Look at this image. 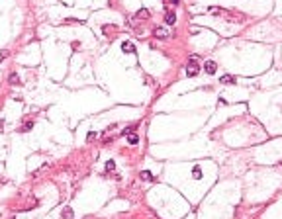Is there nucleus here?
Masks as SVG:
<instances>
[{"mask_svg":"<svg viewBox=\"0 0 282 219\" xmlns=\"http://www.w3.org/2000/svg\"><path fill=\"white\" fill-rule=\"evenodd\" d=\"M194 178H196V180H200V178H202V172H200V168H198V166L194 168Z\"/></svg>","mask_w":282,"mask_h":219,"instance_id":"f8f14e48","label":"nucleus"},{"mask_svg":"<svg viewBox=\"0 0 282 219\" xmlns=\"http://www.w3.org/2000/svg\"><path fill=\"white\" fill-rule=\"evenodd\" d=\"M122 51H123V53H133V51H135L133 43H130V41H123V43H122Z\"/></svg>","mask_w":282,"mask_h":219,"instance_id":"7ed1b4c3","label":"nucleus"},{"mask_svg":"<svg viewBox=\"0 0 282 219\" xmlns=\"http://www.w3.org/2000/svg\"><path fill=\"white\" fill-rule=\"evenodd\" d=\"M127 143H130V145H137L139 143V137L135 133H130V137H127Z\"/></svg>","mask_w":282,"mask_h":219,"instance_id":"6e6552de","label":"nucleus"},{"mask_svg":"<svg viewBox=\"0 0 282 219\" xmlns=\"http://www.w3.org/2000/svg\"><path fill=\"white\" fill-rule=\"evenodd\" d=\"M147 18H149V12L145 10V8H143V10H139L137 14H135V20H147Z\"/></svg>","mask_w":282,"mask_h":219,"instance_id":"423d86ee","label":"nucleus"},{"mask_svg":"<svg viewBox=\"0 0 282 219\" xmlns=\"http://www.w3.org/2000/svg\"><path fill=\"white\" fill-rule=\"evenodd\" d=\"M219 82H221V84H235V78L229 76V74H225V76L219 78Z\"/></svg>","mask_w":282,"mask_h":219,"instance_id":"39448f33","label":"nucleus"},{"mask_svg":"<svg viewBox=\"0 0 282 219\" xmlns=\"http://www.w3.org/2000/svg\"><path fill=\"white\" fill-rule=\"evenodd\" d=\"M200 72V65L196 63V61H188V67H186V74H188V76H196V74Z\"/></svg>","mask_w":282,"mask_h":219,"instance_id":"f257e3e1","label":"nucleus"},{"mask_svg":"<svg viewBox=\"0 0 282 219\" xmlns=\"http://www.w3.org/2000/svg\"><path fill=\"white\" fill-rule=\"evenodd\" d=\"M114 168H116L114 160H108V163H106V170H114Z\"/></svg>","mask_w":282,"mask_h":219,"instance_id":"9b49d317","label":"nucleus"},{"mask_svg":"<svg viewBox=\"0 0 282 219\" xmlns=\"http://www.w3.org/2000/svg\"><path fill=\"white\" fill-rule=\"evenodd\" d=\"M141 178H143V180H149V182H153V180H157L155 176H153L151 172H149V170H143V172H141Z\"/></svg>","mask_w":282,"mask_h":219,"instance_id":"0eeeda50","label":"nucleus"},{"mask_svg":"<svg viewBox=\"0 0 282 219\" xmlns=\"http://www.w3.org/2000/svg\"><path fill=\"white\" fill-rule=\"evenodd\" d=\"M204 71L208 72V74H215V71H218V67H215V63H214V61H208V63L204 65Z\"/></svg>","mask_w":282,"mask_h":219,"instance_id":"f03ea898","label":"nucleus"},{"mask_svg":"<svg viewBox=\"0 0 282 219\" xmlns=\"http://www.w3.org/2000/svg\"><path fill=\"white\" fill-rule=\"evenodd\" d=\"M31 127H34V123H26V125H24V131H28V129H31Z\"/></svg>","mask_w":282,"mask_h":219,"instance_id":"4468645a","label":"nucleus"},{"mask_svg":"<svg viewBox=\"0 0 282 219\" xmlns=\"http://www.w3.org/2000/svg\"><path fill=\"white\" fill-rule=\"evenodd\" d=\"M18 76H16V74H10V84H18Z\"/></svg>","mask_w":282,"mask_h":219,"instance_id":"ddd939ff","label":"nucleus"},{"mask_svg":"<svg viewBox=\"0 0 282 219\" xmlns=\"http://www.w3.org/2000/svg\"><path fill=\"white\" fill-rule=\"evenodd\" d=\"M63 219H73V209H70V208H65V211H63Z\"/></svg>","mask_w":282,"mask_h":219,"instance_id":"1a4fd4ad","label":"nucleus"},{"mask_svg":"<svg viewBox=\"0 0 282 219\" xmlns=\"http://www.w3.org/2000/svg\"><path fill=\"white\" fill-rule=\"evenodd\" d=\"M155 35H157V37H167V30L159 27V30H155Z\"/></svg>","mask_w":282,"mask_h":219,"instance_id":"9d476101","label":"nucleus"},{"mask_svg":"<svg viewBox=\"0 0 282 219\" xmlns=\"http://www.w3.org/2000/svg\"><path fill=\"white\" fill-rule=\"evenodd\" d=\"M165 22H167L169 26H172V24L176 22V16H175V12H167V14H165Z\"/></svg>","mask_w":282,"mask_h":219,"instance_id":"20e7f679","label":"nucleus"}]
</instances>
